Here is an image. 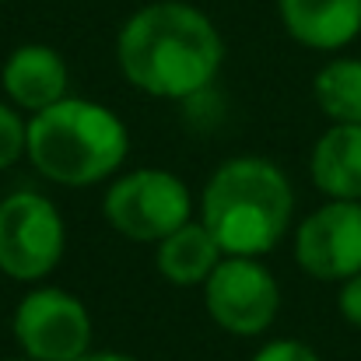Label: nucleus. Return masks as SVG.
I'll return each mask as SVG.
<instances>
[{"label":"nucleus","mask_w":361,"mask_h":361,"mask_svg":"<svg viewBox=\"0 0 361 361\" xmlns=\"http://www.w3.org/2000/svg\"><path fill=\"white\" fill-rule=\"evenodd\" d=\"M316 106L334 123H361V60L337 56L312 81Z\"/></svg>","instance_id":"obj_13"},{"label":"nucleus","mask_w":361,"mask_h":361,"mask_svg":"<svg viewBox=\"0 0 361 361\" xmlns=\"http://www.w3.org/2000/svg\"><path fill=\"white\" fill-rule=\"evenodd\" d=\"M102 214L123 239L158 245L165 235L193 221V197L179 176L165 169H137L106 190Z\"/></svg>","instance_id":"obj_4"},{"label":"nucleus","mask_w":361,"mask_h":361,"mask_svg":"<svg viewBox=\"0 0 361 361\" xmlns=\"http://www.w3.org/2000/svg\"><path fill=\"white\" fill-rule=\"evenodd\" d=\"M288 35L309 49H344L361 35V0H277Z\"/></svg>","instance_id":"obj_10"},{"label":"nucleus","mask_w":361,"mask_h":361,"mask_svg":"<svg viewBox=\"0 0 361 361\" xmlns=\"http://www.w3.org/2000/svg\"><path fill=\"white\" fill-rule=\"evenodd\" d=\"M0 88L14 109L42 113L67 99V63L53 46L25 42L11 49V56L0 67Z\"/></svg>","instance_id":"obj_9"},{"label":"nucleus","mask_w":361,"mask_h":361,"mask_svg":"<svg viewBox=\"0 0 361 361\" xmlns=\"http://www.w3.org/2000/svg\"><path fill=\"white\" fill-rule=\"evenodd\" d=\"M309 172L326 200H361V123H334L316 140Z\"/></svg>","instance_id":"obj_11"},{"label":"nucleus","mask_w":361,"mask_h":361,"mask_svg":"<svg viewBox=\"0 0 361 361\" xmlns=\"http://www.w3.org/2000/svg\"><path fill=\"white\" fill-rule=\"evenodd\" d=\"M252 361H319V355L302 341H270L256 351Z\"/></svg>","instance_id":"obj_15"},{"label":"nucleus","mask_w":361,"mask_h":361,"mask_svg":"<svg viewBox=\"0 0 361 361\" xmlns=\"http://www.w3.org/2000/svg\"><path fill=\"white\" fill-rule=\"evenodd\" d=\"M204 305L221 330L256 337L277 319L281 288L259 256H225L204 281Z\"/></svg>","instance_id":"obj_7"},{"label":"nucleus","mask_w":361,"mask_h":361,"mask_svg":"<svg viewBox=\"0 0 361 361\" xmlns=\"http://www.w3.org/2000/svg\"><path fill=\"white\" fill-rule=\"evenodd\" d=\"M130 151L126 123L92 102V99H60L56 106L28 120L25 154L39 176L56 186H95L116 176Z\"/></svg>","instance_id":"obj_3"},{"label":"nucleus","mask_w":361,"mask_h":361,"mask_svg":"<svg viewBox=\"0 0 361 361\" xmlns=\"http://www.w3.org/2000/svg\"><path fill=\"white\" fill-rule=\"evenodd\" d=\"M337 309H341V316H344L351 326H358V330H361V274L348 277V281H341V298H337Z\"/></svg>","instance_id":"obj_16"},{"label":"nucleus","mask_w":361,"mask_h":361,"mask_svg":"<svg viewBox=\"0 0 361 361\" xmlns=\"http://www.w3.org/2000/svg\"><path fill=\"white\" fill-rule=\"evenodd\" d=\"M221 259H225V252L204 221H186L183 228H176L172 235L158 242V252H154L158 274L179 288L204 284Z\"/></svg>","instance_id":"obj_12"},{"label":"nucleus","mask_w":361,"mask_h":361,"mask_svg":"<svg viewBox=\"0 0 361 361\" xmlns=\"http://www.w3.org/2000/svg\"><path fill=\"white\" fill-rule=\"evenodd\" d=\"M0 4H4V0H0Z\"/></svg>","instance_id":"obj_19"},{"label":"nucleus","mask_w":361,"mask_h":361,"mask_svg":"<svg viewBox=\"0 0 361 361\" xmlns=\"http://www.w3.org/2000/svg\"><path fill=\"white\" fill-rule=\"evenodd\" d=\"M67 228L56 204L35 190H18L0 200V274L35 284L63 259Z\"/></svg>","instance_id":"obj_5"},{"label":"nucleus","mask_w":361,"mask_h":361,"mask_svg":"<svg viewBox=\"0 0 361 361\" xmlns=\"http://www.w3.org/2000/svg\"><path fill=\"white\" fill-rule=\"evenodd\" d=\"M14 341L32 361H78L92 348V316L63 288H32L14 309Z\"/></svg>","instance_id":"obj_6"},{"label":"nucleus","mask_w":361,"mask_h":361,"mask_svg":"<svg viewBox=\"0 0 361 361\" xmlns=\"http://www.w3.org/2000/svg\"><path fill=\"white\" fill-rule=\"evenodd\" d=\"M295 259L316 281L361 274V200H326L295 232Z\"/></svg>","instance_id":"obj_8"},{"label":"nucleus","mask_w":361,"mask_h":361,"mask_svg":"<svg viewBox=\"0 0 361 361\" xmlns=\"http://www.w3.org/2000/svg\"><path fill=\"white\" fill-rule=\"evenodd\" d=\"M7 361H32V358H7Z\"/></svg>","instance_id":"obj_18"},{"label":"nucleus","mask_w":361,"mask_h":361,"mask_svg":"<svg viewBox=\"0 0 361 361\" xmlns=\"http://www.w3.org/2000/svg\"><path fill=\"white\" fill-rule=\"evenodd\" d=\"M25 140H28V123L18 116L14 106L0 102V172L11 169L14 161H21Z\"/></svg>","instance_id":"obj_14"},{"label":"nucleus","mask_w":361,"mask_h":361,"mask_svg":"<svg viewBox=\"0 0 361 361\" xmlns=\"http://www.w3.org/2000/svg\"><path fill=\"white\" fill-rule=\"evenodd\" d=\"M295 211L288 176L256 154L225 161L204 186L200 221L225 256H267L284 239Z\"/></svg>","instance_id":"obj_2"},{"label":"nucleus","mask_w":361,"mask_h":361,"mask_svg":"<svg viewBox=\"0 0 361 361\" xmlns=\"http://www.w3.org/2000/svg\"><path fill=\"white\" fill-rule=\"evenodd\" d=\"M116 60L137 92L154 99H193L218 78L225 42L200 7L154 0L123 21Z\"/></svg>","instance_id":"obj_1"},{"label":"nucleus","mask_w":361,"mask_h":361,"mask_svg":"<svg viewBox=\"0 0 361 361\" xmlns=\"http://www.w3.org/2000/svg\"><path fill=\"white\" fill-rule=\"evenodd\" d=\"M78 361H137V358H130V355H116V351H99V355H85V358H78Z\"/></svg>","instance_id":"obj_17"}]
</instances>
